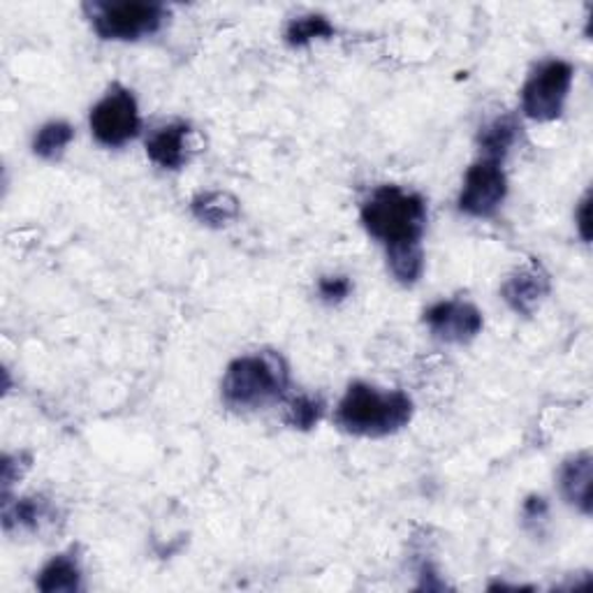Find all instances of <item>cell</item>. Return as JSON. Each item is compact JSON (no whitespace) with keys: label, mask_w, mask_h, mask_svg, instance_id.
Masks as SVG:
<instances>
[{"label":"cell","mask_w":593,"mask_h":593,"mask_svg":"<svg viewBox=\"0 0 593 593\" xmlns=\"http://www.w3.org/2000/svg\"><path fill=\"white\" fill-rule=\"evenodd\" d=\"M413 418V401L401 390H378L369 382H353L336 408V424L364 439H382L401 431Z\"/></svg>","instance_id":"1"},{"label":"cell","mask_w":593,"mask_h":593,"mask_svg":"<svg viewBox=\"0 0 593 593\" xmlns=\"http://www.w3.org/2000/svg\"><path fill=\"white\" fill-rule=\"evenodd\" d=\"M288 364L279 353L262 351L237 357L223 378V401L233 410H258L288 392Z\"/></svg>","instance_id":"2"},{"label":"cell","mask_w":593,"mask_h":593,"mask_svg":"<svg viewBox=\"0 0 593 593\" xmlns=\"http://www.w3.org/2000/svg\"><path fill=\"white\" fill-rule=\"evenodd\" d=\"M362 223L385 250L422 244L427 227V202L399 186H380L362 207Z\"/></svg>","instance_id":"3"},{"label":"cell","mask_w":593,"mask_h":593,"mask_svg":"<svg viewBox=\"0 0 593 593\" xmlns=\"http://www.w3.org/2000/svg\"><path fill=\"white\" fill-rule=\"evenodd\" d=\"M84 12L103 40H140L161 31L168 19L163 3L153 0H121V3H86Z\"/></svg>","instance_id":"4"},{"label":"cell","mask_w":593,"mask_h":593,"mask_svg":"<svg viewBox=\"0 0 593 593\" xmlns=\"http://www.w3.org/2000/svg\"><path fill=\"white\" fill-rule=\"evenodd\" d=\"M573 65L565 61H547L521 88V111L538 123L561 117L573 86Z\"/></svg>","instance_id":"5"},{"label":"cell","mask_w":593,"mask_h":593,"mask_svg":"<svg viewBox=\"0 0 593 593\" xmlns=\"http://www.w3.org/2000/svg\"><path fill=\"white\" fill-rule=\"evenodd\" d=\"M90 130L94 137L109 149H117L134 140L140 132V111L128 88L114 84L105 98L90 111Z\"/></svg>","instance_id":"6"},{"label":"cell","mask_w":593,"mask_h":593,"mask_svg":"<svg viewBox=\"0 0 593 593\" xmlns=\"http://www.w3.org/2000/svg\"><path fill=\"white\" fill-rule=\"evenodd\" d=\"M508 195V179L504 168L489 158H481L468 168L460 195V212L473 218H489L498 212Z\"/></svg>","instance_id":"7"},{"label":"cell","mask_w":593,"mask_h":593,"mask_svg":"<svg viewBox=\"0 0 593 593\" xmlns=\"http://www.w3.org/2000/svg\"><path fill=\"white\" fill-rule=\"evenodd\" d=\"M431 334L445 344H468L483 330V313L462 300L439 302L424 311Z\"/></svg>","instance_id":"8"},{"label":"cell","mask_w":593,"mask_h":593,"mask_svg":"<svg viewBox=\"0 0 593 593\" xmlns=\"http://www.w3.org/2000/svg\"><path fill=\"white\" fill-rule=\"evenodd\" d=\"M506 304L521 315H531L542 304V300L550 294V277L540 267L538 260L529 262L527 267L517 269L513 277L500 288Z\"/></svg>","instance_id":"9"},{"label":"cell","mask_w":593,"mask_h":593,"mask_svg":"<svg viewBox=\"0 0 593 593\" xmlns=\"http://www.w3.org/2000/svg\"><path fill=\"white\" fill-rule=\"evenodd\" d=\"M193 151V128L188 123L163 126L147 140V155L163 170H181L191 161Z\"/></svg>","instance_id":"10"},{"label":"cell","mask_w":593,"mask_h":593,"mask_svg":"<svg viewBox=\"0 0 593 593\" xmlns=\"http://www.w3.org/2000/svg\"><path fill=\"white\" fill-rule=\"evenodd\" d=\"M591 483H593V460L589 452H580L563 462L559 471V489L570 506L580 513L591 515Z\"/></svg>","instance_id":"11"},{"label":"cell","mask_w":593,"mask_h":593,"mask_svg":"<svg viewBox=\"0 0 593 593\" xmlns=\"http://www.w3.org/2000/svg\"><path fill=\"white\" fill-rule=\"evenodd\" d=\"M521 126L517 121V117L513 114H504V117H496L494 121H489L481 134H477V144H481L483 158H489V161L500 163L508 155V151L513 149V144L517 142Z\"/></svg>","instance_id":"12"},{"label":"cell","mask_w":593,"mask_h":593,"mask_svg":"<svg viewBox=\"0 0 593 593\" xmlns=\"http://www.w3.org/2000/svg\"><path fill=\"white\" fill-rule=\"evenodd\" d=\"M82 586V570L75 554H58L40 570L37 589L44 593H75Z\"/></svg>","instance_id":"13"},{"label":"cell","mask_w":593,"mask_h":593,"mask_svg":"<svg viewBox=\"0 0 593 593\" xmlns=\"http://www.w3.org/2000/svg\"><path fill=\"white\" fill-rule=\"evenodd\" d=\"M193 216L212 227H223L239 216V202L230 193H202L191 204Z\"/></svg>","instance_id":"14"},{"label":"cell","mask_w":593,"mask_h":593,"mask_svg":"<svg viewBox=\"0 0 593 593\" xmlns=\"http://www.w3.org/2000/svg\"><path fill=\"white\" fill-rule=\"evenodd\" d=\"M387 265H390V271L395 273V279L403 285H413L422 277L424 269V254H422V244L413 246H397V248H387Z\"/></svg>","instance_id":"15"},{"label":"cell","mask_w":593,"mask_h":593,"mask_svg":"<svg viewBox=\"0 0 593 593\" xmlns=\"http://www.w3.org/2000/svg\"><path fill=\"white\" fill-rule=\"evenodd\" d=\"M73 137H75V130L71 123H65V121L44 123L35 134L33 151L35 155L44 158V161H56V158L63 155L65 147L73 142Z\"/></svg>","instance_id":"16"},{"label":"cell","mask_w":593,"mask_h":593,"mask_svg":"<svg viewBox=\"0 0 593 593\" xmlns=\"http://www.w3.org/2000/svg\"><path fill=\"white\" fill-rule=\"evenodd\" d=\"M50 515V506L44 504L42 498H21L17 504H6V513H3V524L6 531L17 529H29L35 531L42 519H47Z\"/></svg>","instance_id":"17"},{"label":"cell","mask_w":593,"mask_h":593,"mask_svg":"<svg viewBox=\"0 0 593 593\" xmlns=\"http://www.w3.org/2000/svg\"><path fill=\"white\" fill-rule=\"evenodd\" d=\"M334 35V26L323 14H304L292 19L285 29V40L290 47H306L313 40H325Z\"/></svg>","instance_id":"18"},{"label":"cell","mask_w":593,"mask_h":593,"mask_svg":"<svg viewBox=\"0 0 593 593\" xmlns=\"http://www.w3.org/2000/svg\"><path fill=\"white\" fill-rule=\"evenodd\" d=\"M323 418V401L321 399H313V397H294L290 403H288V424L294 427V429H302V431H309L313 429L317 422H321Z\"/></svg>","instance_id":"19"},{"label":"cell","mask_w":593,"mask_h":593,"mask_svg":"<svg viewBox=\"0 0 593 593\" xmlns=\"http://www.w3.org/2000/svg\"><path fill=\"white\" fill-rule=\"evenodd\" d=\"M351 290H353V283L346 277H327L317 283V292H321L323 300L330 304L344 302L351 294Z\"/></svg>","instance_id":"20"},{"label":"cell","mask_w":593,"mask_h":593,"mask_svg":"<svg viewBox=\"0 0 593 593\" xmlns=\"http://www.w3.org/2000/svg\"><path fill=\"white\" fill-rule=\"evenodd\" d=\"M547 515V504L540 496H531L527 504H524V517L527 519H542Z\"/></svg>","instance_id":"21"},{"label":"cell","mask_w":593,"mask_h":593,"mask_svg":"<svg viewBox=\"0 0 593 593\" xmlns=\"http://www.w3.org/2000/svg\"><path fill=\"white\" fill-rule=\"evenodd\" d=\"M578 230H580L584 241L591 239V233H589V193L584 195V200L580 202V207H578Z\"/></svg>","instance_id":"22"}]
</instances>
